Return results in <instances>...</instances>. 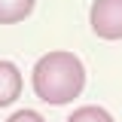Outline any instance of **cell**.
<instances>
[{
	"instance_id": "3",
	"label": "cell",
	"mask_w": 122,
	"mask_h": 122,
	"mask_svg": "<svg viewBox=\"0 0 122 122\" xmlns=\"http://www.w3.org/2000/svg\"><path fill=\"white\" fill-rule=\"evenodd\" d=\"M21 95V70L12 61H0V107H9Z\"/></svg>"
},
{
	"instance_id": "1",
	"label": "cell",
	"mask_w": 122,
	"mask_h": 122,
	"mask_svg": "<svg viewBox=\"0 0 122 122\" xmlns=\"http://www.w3.org/2000/svg\"><path fill=\"white\" fill-rule=\"evenodd\" d=\"M30 86L43 104H70L86 89V67L73 52H64V49L46 52L30 70Z\"/></svg>"
},
{
	"instance_id": "2",
	"label": "cell",
	"mask_w": 122,
	"mask_h": 122,
	"mask_svg": "<svg viewBox=\"0 0 122 122\" xmlns=\"http://www.w3.org/2000/svg\"><path fill=\"white\" fill-rule=\"evenodd\" d=\"M89 25L101 40H122V0H95Z\"/></svg>"
},
{
	"instance_id": "5",
	"label": "cell",
	"mask_w": 122,
	"mask_h": 122,
	"mask_svg": "<svg viewBox=\"0 0 122 122\" xmlns=\"http://www.w3.org/2000/svg\"><path fill=\"white\" fill-rule=\"evenodd\" d=\"M67 122H116V119L107 113L104 107L89 104V107H79V110H73V113L67 116Z\"/></svg>"
},
{
	"instance_id": "6",
	"label": "cell",
	"mask_w": 122,
	"mask_h": 122,
	"mask_svg": "<svg viewBox=\"0 0 122 122\" xmlns=\"http://www.w3.org/2000/svg\"><path fill=\"white\" fill-rule=\"evenodd\" d=\"M6 122H46L37 110H18V113H12Z\"/></svg>"
},
{
	"instance_id": "4",
	"label": "cell",
	"mask_w": 122,
	"mask_h": 122,
	"mask_svg": "<svg viewBox=\"0 0 122 122\" xmlns=\"http://www.w3.org/2000/svg\"><path fill=\"white\" fill-rule=\"evenodd\" d=\"M34 12V0H0V25L25 21Z\"/></svg>"
}]
</instances>
